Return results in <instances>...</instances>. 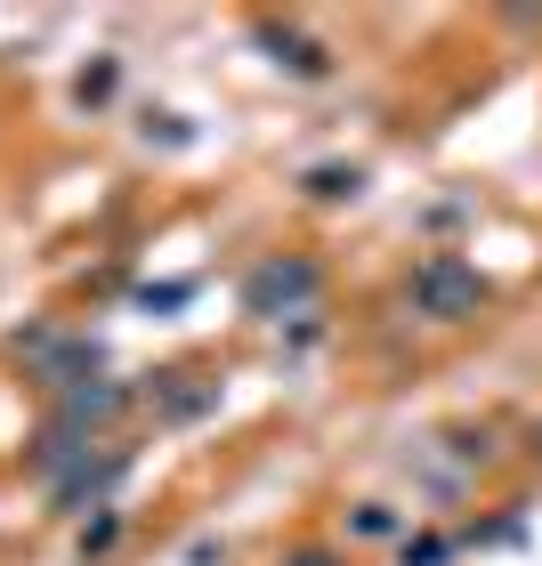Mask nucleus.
I'll return each instance as SVG.
<instances>
[{"mask_svg":"<svg viewBox=\"0 0 542 566\" xmlns=\"http://www.w3.org/2000/svg\"><path fill=\"white\" fill-rule=\"evenodd\" d=\"M106 413H122V389H65V421H106Z\"/></svg>","mask_w":542,"mask_h":566,"instance_id":"nucleus-5","label":"nucleus"},{"mask_svg":"<svg viewBox=\"0 0 542 566\" xmlns=\"http://www.w3.org/2000/svg\"><path fill=\"white\" fill-rule=\"evenodd\" d=\"M316 292H324V275L308 268V260H268V268H251L243 307H251V316H300Z\"/></svg>","mask_w":542,"mask_h":566,"instance_id":"nucleus-2","label":"nucleus"},{"mask_svg":"<svg viewBox=\"0 0 542 566\" xmlns=\"http://www.w3.org/2000/svg\"><path fill=\"white\" fill-rule=\"evenodd\" d=\"M260 41L275 49V65H292V73H300V82H324V73H332V65H324V49H316V41H300V33H283V24H260Z\"/></svg>","mask_w":542,"mask_h":566,"instance_id":"nucleus-3","label":"nucleus"},{"mask_svg":"<svg viewBox=\"0 0 542 566\" xmlns=\"http://www.w3.org/2000/svg\"><path fill=\"white\" fill-rule=\"evenodd\" d=\"M413 307L437 324H461V316H478L486 307V275L470 260H454V251H437V260L413 268Z\"/></svg>","mask_w":542,"mask_h":566,"instance_id":"nucleus-1","label":"nucleus"},{"mask_svg":"<svg viewBox=\"0 0 542 566\" xmlns=\"http://www.w3.org/2000/svg\"><path fill=\"white\" fill-rule=\"evenodd\" d=\"M308 195L316 202H356L365 195V170L356 163H324V170H308Z\"/></svg>","mask_w":542,"mask_h":566,"instance_id":"nucleus-4","label":"nucleus"},{"mask_svg":"<svg viewBox=\"0 0 542 566\" xmlns=\"http://www.w3.org/2000/svg\"><path fill=\"white\" fill-rule=\"evenodd\" d=\"M292 566H341V558H332V551H300Z\"/></svg>","mask_w":542,"mask_h":566,"instance_id":"nucleus-6","label":"nucleus"},{"mask_svg":"<svg viewBox=\"0 0 542 566\" xmlns=\"http://www.w3.org/2000/svg\"><path fill=\"white\" fill-rule=\"evenodd\" d=\"M534 446H542V429H534Z\"/></svg>","mask_w":542,"mask_h":566,"instance_id":"nucleus-7","label":"nucleus"}]
</instances>
